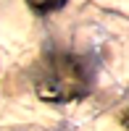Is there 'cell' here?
Returning <instances> with one entry per match:
<instances>
[{"label":"cell","instance_id":"6da1fadb","mask_svg":"<svg viewBox=\"0 0 129 131\" xmlns=\"http://www.w3.org/2000/svg\"><path fill=\"white\" fill-rule=\"evenodd\" d=\"M90 86V76L84 63L74 55H56L42 66V79L37 84V92L45 100H74L82 97Z\"/></svg>","mask_w":129,"mask_h":131},{"label":"cell","instance_id":"7a4b0ae2","mask_svg":"<svg viewBox=\"0 0 129 131\" xmlns=\"http://www.w3.org/2000/svg\"><path fill=\"white\" fill-rule=\"evenodd\" d=\"M26 3L34 8L37 13H53V10L66 5V0H26Z\"/></svg>","mask_w":129,"mask_h":131}]
</instances>
